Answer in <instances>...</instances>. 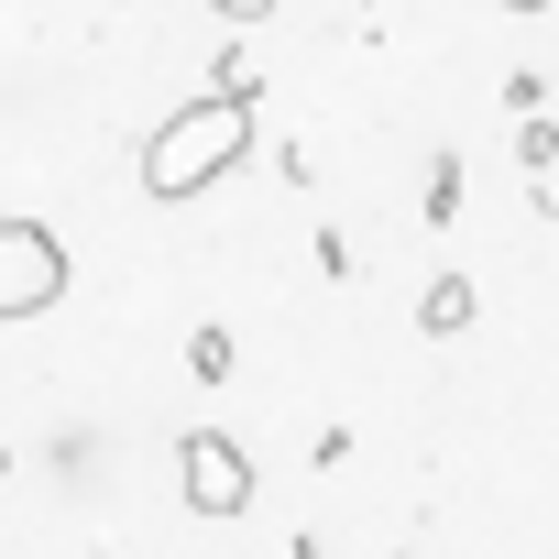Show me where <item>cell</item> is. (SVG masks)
I'll return each instance as SVG.
<instances>
[{
	"mask_svg": "<svg viewBox=\"0 0 559 559\" xmlns=\"http://www.w3.org/2000/svg\"><path fill=\"white\" fill-rule=\"evenodd\" d=\"M252 154V99H187V110H165L154 121V143H143V198L154 209H187V198H209L230 165Z\"/></svg>",
	"mask_w": 559,
	"mask_h": 559,
	"instance_id": "cell-1",
	"label": "cell"
},
{
	"mask_svg": "<svg viewBox=\"0 0 559 559\" xmlns=\"http://www.w3.org/2000/svg\"><path fill=\"white\" fill-rule=\"evenodd\" d=\"M176 493H187V515L230 526V515H252L263 472H252V450H241L230 428H187V439H176Z\"/></svg>",
	"mask_w": 559,
	"mask_h": 559,
	"instance_id": "cell-2",
	"label": "cell"
},
{
	"mask_svg": "<svg viewBox=\"0 0 559 559\" xmlns=\"http://www.w3.org/2000/svg\"><path fill=\"white\" fill-rule=\"evenodd\" d=\"M67 297V241L45 219H0V330L12 319H45Z\"/></svg>",
	"mask_w": 559,
	"mask_h": 559,
	"instance_id": "cell-3",
	"label": "cell"
},
{
	"mask_svg": "<svg viewBox=\"0 0 559 559\" xmlns=\"http://www.w3.org/2000/svg\"><path fill=\"white\" fill-rule=\"evenodd\" d=\"M483 319V297H472V274H428V297H417V341H461Z\"/></svg>",
	"mask_w": 559,
	"mask_h": 559,
	"instance_id": "cell-4",
	"label": "cell"
},
{
	"mask_svg": "<svg viewBox=\"0 0 559 559\" xmlns=\"http://www.w3.org/2000/svg\"><path fill=\"white\" fill-rule=\"evenodd\" d=\"M515 165H526V176L559 165V121H548V110H515Z\"/></svg>",
	"mask_w": 559,
	"mask_h": 559,
	"instance_id": "cell-5",
	"label": "cell"
},
{
	"mask_svg": "<svg viewBox=\"0 0 559 559\" xmlns=\"http://www.w3.org/2000/svg\"><path fill=\"white\" fill-rule=\"evenodd\" d=\"M230 362H241V352H230V330H219V319H209V330H187V373H198V384H230Z\"/></svg>",
	"mask_w": 559,
	"mask_h": 559,
	"instance_id": "cell-6",
	"label": "cell"
},
{
	"mask_svg": "<svg viewBox=\"0 0 559 559\" xmlns=\"http://www.w3.org/2000/svg\"><path fill=\"white\" fill-rule=\"evenodd\" d=\"M450 219H461V154L428 165V230H450Z\"/></svg>",
	"mask_w": 559,
	"mask_h": 559,
	"instance_id": "cell-7",
	"label": "cell"
},
{
	"mask_svg": "<svg viewBox=\"0 0 559 559\" xmlns=\"http://www.w3.org/2000/svg\"><path fill=\"white\" fill-rule=\"evenodd\" d=\"M209 99H263V78H252V67H241V45H230V56H219V67H209Z\"/></svg>",
	"mask_w": 559,
	"mask_h": 559,
	"instance_id": "cell-8",
	"label": "cell"
},
{
	"mask_svg": "<svg viewBox=\"0 0 559 559\" xmlns=\"http://www.w3.org/2000/svg\"><path fill=\"white\" fill-rule=\"evenodd\" d=\"M209 12H219L230 34H252V23H274V0H209Z\"/></svg>",
	"mask_w": 559,
	"mask_h": 559,
	"instance_id": "cell-9",
	"label": "cell"
},
{
	"mask_svg": "<svg viewBox=\"0 0 559 559\" xmlns=\"http://www.w3.org/2000/svg\"><path fill=\"white\" fill-rule=\"evenodd\" d=\"M286 559H330V548H319V537H308V526H297V537H286Z\"/></svg>",
	"mask_w": 559,
	"mask_h": 559,
	"instance_id": "cell-10",
	"label": "cell"
},
{
	"mask_svg": "<svg viewBox=\"0 0 559 559\" xmlns=\"http://www.w3.org/2000/svg\"><path fill=\"white\" fill-rule=\"evenodd\" d=\"M504 12H526V23H537V12H548V0H504Z\"/></svg>",
	"mask_w": 559,
	"mask_h": 559,
	"instance_id": "cell-11",
	"label": "cell"
},
{
	"mask_svg": "<svg viewBox=\"0 0 559 559\" xmlns=\"http://www.w3.org/2000/svg\"><path fill=\"white\" fill-rule=\"evenodd\" d=\"M0 483H12V439H0Z\"/></svg>",
	"mask_w": 559,
	"mask_h": 559,
	"instance_id": "cell-12",
	"label": "cell"
},
{
	"mask_svg": "<svg viewBox=\"0 0 559 559\" xmlns=\"http://www.w3.org/2000/svg\"><path fill=\"white\" fill-rule=\"evenodd\" d=\"M395 559H428V548H395Z\"/></svg>",
	"mask_w": 559,
	"mask_h": 559,
	"instance_id": "cell-13",
	"label": "cell"
}]
</instances>
